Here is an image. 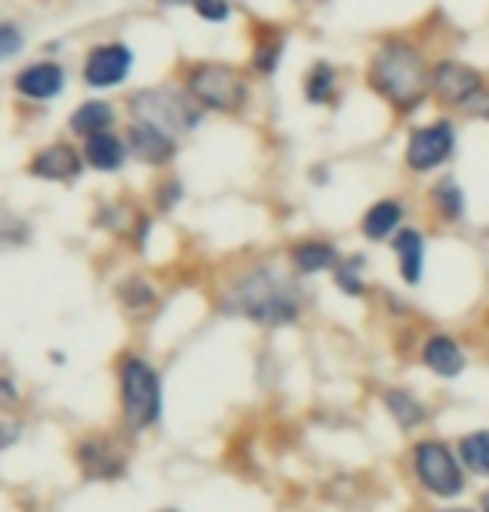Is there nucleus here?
<instances>
[{
	"mask_svg": "<svg viewBox=\"0 0 489 512\" xmlns=\"http://www.w3.org/2000/svg\"><path fill=\"white\" fill-rule=\"evenodd\" d=\"M222 308L258 328H292L305 315L299 285L275 265H255L238 275L225 292Z\"/></svg>",
	"mask_w": 489,
	"mask_h": 512,
	"instance_id": "nucleus-1",
	"label": "nucleus"
},
{
	"mask_svg": "<svg viewBox=\"0 0 489 512\" xmlns=\"http://www.w3.org/2000/svg\"><path fill=\"white\" fill-rule=\"evenodd\" d=\"M118 415L128 436H145L165 422V379L158 365L141 352H121L114 362Z\"/></svg>",
	"mask_w": 489,
	"mask_h": 512,
	"instance_id": "nucleus-2",
	"label": "nucleus"
},
{
	"mask_svg": "<svg viewBox=\"0 0 489 512\" xmlns=\"http://www.w3.org/2000/svg\"><path fill=\"white\" fill-rule=\"evenodd\" d=\"M429 77L423 54L412 44L392 41L379 47L369 64V84L379 98H386L396 111H416L429 94Z\"/></svg>",
	"mask_w": 489,
	"mask_h": 512,
	"instance_id": "nucleus-3",
	"label": "nucleus"
},
{
	"mask_svg": "<svg viewBox=\"0 0 489 512\" xmlns=\"http://www.w3.org/2000/svg\"><path fill=\"white\" fill-rule=\"evenodd\" d=\"M409 469L416 486L426 492L429 499L439 502H453L466 492L469 472L463 469V462L456 456V446L439 436L416 439L409 449Z\"/></svg>",
	"mask_w": 489,
	"mask_h": 512,
	"instance_id": "nucleus-4",
	"label": "nucleus"
},
{
	"mask_svg": "<svg viewBox=\"0 0 489 512\" xmlns=\"http://www.w3.org/2000/svg\"><path fill=\"white\" fill-rule=\"evenodd\" d=\"M131 118L141 124H155V128L168 131V134H188L201 124V111L195 101H191L188 91H175V88H148L138 91L128 101Z\"/></svg>",
	"mask_w": 489,
	"mask_h": 512,
	"instance_id": "nucleus-5",
	"label": "nucleus"
},
{
	"mask_svg": "<svg viewBox=\"0 0 489 512\" xmlns=\"http://www.w3.org/2000/svg\"><path fill=\"white\" fill-rule=\"evenodd\" d=\"M185 91L201 111L235 114L248 104V81L228 64H195L188 71Z\"/></svg>",
	"mask_w": 489,
	"mask_h": 512,
	"instance_id": "nucleus-6",
	"label": "nucleus"
},
{
	"mask_svg": "<svg viewBox=\"0 0 489 512\" xmlns=\"http://www.w3.org/2000/svg\"><path fill=\"white\" fill-rule=\"evenodd\" d=\"M74 466L88 482H121L128 476V452L108 432H88L74 442Z\"/></svg>",
	"mask_w": 489,
	"mask_h": 512,
	"instance_id": "nucleus-7",
	"label": "nucleus"
},
{
	"mask_svg": "<svg viewBox=\"0 0 489 512\" xmlns=\"http://www.w3.org/2000/svg\"><path fill=\"white\" fill-rule=\"evenodd\" d=\"M453 154H456V128L449 121H433L409 134L406 168L416 171V175H429V171L443 168Z\"/></svg>",
	"mask_w": 489,
	"mask_h": 512,
	"instance_id": "nucleus-8",
	"label": "nucleus"
},
{
	"mask_svg": "<svg viewBox=\"0 0 489 512\" xmlns=\"http://www.w3.org/2000/svg\"><path fill=\"white\" fill-rule=\"evenodd\" d=\"M429 91H433L443 104H449V108H469V104L483 94V74L469 64L443 61V64L433 67Z\"/></svg>",
	"mask_w": 489,
	"mask_h": 512,
	"instance_id": "nucleus-9",
	"label": "nucleus"
},
{
	"mask_svg": "<svg viewBox=\"0 0 489 512\" xmlns=\"http://www.w3.org/2000/svg\"><path fill=\"white\" fill-rule=\"evenodd\" d=\"M131 67H134V51L128 44H101L84 61V84L98 91L118 88V84L128 81Z\"/></svg>",
	"mask_w": 489,
	"mask_h": 512,
	"instance_id": "nucleus-10",
	"label": "nucleus"
},
{
	"mask_svg": "<svg viewBox=\"0 0 489 512\" xmlns=\"http://www.w3.org/2000/svg\"><path fill=\"white\" fill-rule=\"evenodd\" d=\"M419 362H423L426 372H433L436 379L453 382V379H459V375L466 372L469 355H466L463 342H459L456 335H449V332H429L423 338V345H419Z\"/></svg>",
	"mask_w": 489,
	"mask_h": 512,
	"instance_id": "nucleus-11",
	"label": "nucleus"
},
{
	"mask_svg": "<svg viewBox=\"0 0 489 512\" xmlns=\"http://www.w3.org/2000/svg\"><path fill=\"white\" fill-rule=\"evenodd\" d=\"M27 171H31V178H37V181L71 185V181H78L84 171V154L74 148V144L54 141L34 154L31 164H27Z\"/></svg>",
	"mask_w": 489,
	"mask_h": 512,
	"instance_id": "nucleus-12",
	"label": "nucleus"
},
{
	"mask_svg": "<svg viewBox=\"0 0 489 512\" xmlns=\"http://www.w3.org/2000/svg\"><path fill=\"white\" fill-rule=\"evenodd\" d=\"M124 144H128V154L134 161L151 164V168H165V164L175 161V154H178L175 134L161 131L155 124H141V121H134L128 128Z\"/></svg>",
	"mask_w": 489,
	"mask_h": 512,
	"instance_id": "nucleus-13",
	"label": "nucleus"
},
{
	"mask_svg": "<svg viewBox=\"0 0 489 512\" xmlns=\"http://www.w3.org/2000/svg\"><path fill=\"white\" fill-rule=\"evenodd\" d=\"M339 262H342L339 248H335L332 241H325V238H299L289 248V268L295 275H302V278L335 272V265H339Z\"/></svg>",
	"mask_w": 489,
	"mask_h": 512,
	"instance_id": "nucleus-14",
	"label": "nucleus"
},
{
	"mask_svg": "<svg viewBox=\"0 0 489 512\" xmlns=\"http://www.w3.org/2000/svg\"><path fill=\"white\" fill-rule=\"evenodd\" d=\"M392 251H396V268L402 285L416 288L426 275V238L419 228H399L392 238Z\"/></svg>",
	"mask_w": 489,
	"mask_h": 512,
	"instance_id": "nucleus-15",
	"label": "nucleus"
},
{
	"mask_svg": "<svg viewBox=\"0 0 489 512\" xmlns=\"http://www.w3.org/2000/svg\"><path fill=\"white\" fill-rule=\"evenodd\" d=\"M382 409L389 412V419L396 422L402 432H419L429 422V405L412 389H402V385L382 389Z\"/></svg>",
	"mask_w": 489,
	"mask_h": 512,
	"instance_id": "nucleus-16",
	"label": "nucleus"
},
{
	"mask_svg": "<svg viewBox=\"0 0 489 512\" xmlns=\"http://www.w3.org/2000/svg\"><path fill=\"white\" fill-rule=\"evenodd\" d=\"M14 88L27 101H51L64 91V67L54 61H37L17 74Z\"/></svg>",
	"mask_w": 489,
	"mask_h": 512,
	"instance_id": "nucleus-17",
	"label": "nucleus"
},
{
	"mask_svg": "<svg viewBox=\"0 0 489 512\" xmlns=\"http://www.w3.org/2000/svg\"><path fill=\"white\" fill-rule=\"evenodd\" d=\"M84 164L94 171H101V175H114V171L124 168V161H128V144H124L114 131H104V134H94V138L84 141Z\"/></svg>",
	"mask_w": 489,
	"mask_h": 512,
	"instance_id": "nucleus-18",
	"label": "nucleus"
},
{
	"mask_svg": "<svg viewBox=\"0 0 489 512\" xmlns=\"http://www.w3.org/2000/svg\"><path fill=\"white\" fill-rule=\"evenodd\" d=\"M402 218H406V208H402L399 198H379L376 205L366 208L362 215V238L366 241H389L396 238V231L402 228Z\"/></svg>",
	"mask_w": 489,
	"mask_h": 512,
	"instance_id": "nucleus-19",
	"label": "nucleus"
},
{
	"mask_svg": "<svg viewBox=\"0 0 489 512\" xmlns=\"http://www.w3.org/2000/svg\"><path fill=\"white\" fill-rule=\"evenodd\" d=\"M67 128H71V134H78L81 141L111 131L114 128V104L111 101H84L81 108L67 118Z\"/></svg>",
	"mask_w": 489,
	"mask_h": 512,
	"instance_id": "nucleus-20",
	"label": "nucleus"
},
{
	"mask_svg": "<svg viewBox=\"0 0 489 512\" xmlns=\"http://www.w3.org/2000/svg\"><path fill=\"white\" fill-rule=\"evenodd\" d=\"M456 456L476 479H489V429H473L456 439Z\"/></svg>",
	"mask_w": 489,
	"mask_h": 512,
	"instance_id": "nucleus-21",
	"label": "nucleus"
},
{
	"mask_svg": "<svg viewBox=\"0 0 489 512\" xmlns=\"http://www.w3.org/2000/svg\"><path fill=\"white\" fill-rule=\"evenodd\" d=\"M429 201H433L436 215L443 221H463L466 215V195L456 178H439L429 191Z\"/></svg>",
	"mask_w": 489,
	"mask_h": 512,
	"instance_id": "nucleus-22",
	"label": "nucleus"
},
{
	"mask_svg": "<svg viewBox=\"0 0 489 512\" xmlns=\"http://www.w3.org/2000/svg\"><path fill=\"white\" fill-rule=\"evenodd\" d=\"M114 295H118V302L124 305V312H134V315L148 312V308L158 302V288L141 275H128L124 282H118Z\"/></svg>",
	"mask_w": 489,
	"mask_h": 512,
	"instance_id": "nucleus-23",
	"label": "nucleus"
},
{
	"mask_svg": "<svg viewBox=\"0 0 489 512\" xmlns=\"http://www.w3.org/2000/svg\"><path fill=\"white\" fill-rule=\"evenodd\" d=\"M366 258H342L339 265H335V272H332V278H335V288H339L342 295H349V298H362L366 295Z\"/></svg>",
	"mask_w": 489,
	"mask_h": 512,
	"instance_id": "nucleus-24",
	"label": "nucleus"
},
{
	"mask_svg": "<svg viewBox=\"0 0 489 512\" xmlns=\"http://www.w3.org/2000/svg\"><path fill=\"white\" fill-rule=\"evenodd\" d=\"M305 98L309 104H332L335 101V71L332 64L319 61L305 77Z\"/></svg>",
	"mask_w": 489,
	"mask_h": 512,
	"instance_id": "nucleus-25",
	"label": "nucleus"
},
{
	"mask_svg": "<svg viewBox=\"0 0 489 512\" xmlns=\"http://www.w3.org/2000/svg\"><path fill=\"white\" fill-rule=\"evenodd\" d=\"M27 238H31V225L24 218L11 215V211H0V255L27 245Z\"/></svg>",
	"mask_w": 489,
	"mask_h": 512,
	"instance_id": "nucleus-26",
	"label": "nucleus"
},
{
	"mask_svg": "<svg viewBox=\"0 0 489 512\" xmlns=\"http://www.w3.org/2000/svg\"><path fill=\"white\" fill-rule=\"evenodd\" d=\"M24 405V385L17 375L11 372H0V412L14 415Z\"/></svg>",
	"mask_w": 489,
	"mask_h": 512,
	"instance_id": "nucleus-27",
	"label": "nucleus"
},
{
	"mask_svg": "<svg viewBox=\"0 0 489 512\" xmlns=\"http://www.w3.org/2000/svg\"><path fill=\"white\" fill-rule=\"evenodd\" d=\"M278 57H282V37H272V41H262L255 51V71L258 74H272L278 67Z\"/></svg>",
	"mask_w": 489,
	"mask_h": 512,
	"instance_id": "nucleus-28",
	"label": "nucleus"
},
{
	"mask_svg": "<svg viewBox=\"0 0 489 512\" xmlns=\"http://www.w3.org/2000/svg\"><path fill=\"white\" fill-rule=\"evenodd\" d=\"M24 51V34L14 24H0V61H11Z\"/></svg>",
	"mask_w": 489,
	"mask_h": 512,
	"instance_id": "nucleus-29",
	"label": "nucleus"
},
{
	"mask_svg": "<svg viewBox=\"0 0 489 512\" xmlns=\"http://www.w3.org/2000/svg\"><path fill=\"white\" fill-rule=\"evenodd\" d=\"M195 11L201 21H212V24H225L228 17H232L228 0H195Z\"/></svg>",
	"mask_w": 489,
	"mask_h": 512,
	"instance_id": "nucleus-30",
	"label": "nucleus"
},
{
	"mask_svg": "<svg viewBox=\"0 0 489 512\" xmlns=\"http://www.w3.org/2000/svg\"><path fill=\"white\" fill-rule=\"evenodd\" d=\"M21 439H24V419H17V415H7V419H0V452L14 449Z\"/></svg>",
	"mask_w": 489,
	"mask_h": 512,
	"instance_id": "nucleus-31",
	"label": "nucleus"
},
{
	"mask_svg": "<svg viewBox=\"0 0 489 512\" xmlns=\"http://www.w3.org/2000/svg\"><path fill=\"white\" fill-rule=\"evenodd\" d=\"M469 114H476V118H483V121H489V94L483 91L479 98L469 104Z\"/></svg>",
	"mask_w": 489,
	"mask_h": 512,
	"instance_id": "nucleus-32",
	"label": "nucleus"
},
{
	"mask_svg": "<svg viewBox=\"0 0 489 512\" xmlns=\"http://www.w3.org/2000/svg\"><path fill=\"white\" fill-rule=\"evenodd\" d=\"M476 512H489V489L479 492V502H476Z\"/></svg>",
	"mask_w": 489,
	"mask_h": 512,
	"instance_id": "nucleus-33",
	"label": "nucleus"
},
{
	"mask_svg": "<svg viewBox=\"0 0 489 512\" xmlns=\"http://www.w3.org/2000/svg\"><path fill=\"white\" fill-rule=\"evenodd\" d=\"M436 512H476L473 506H443V509H436Z\"/></svg>",
	"mask_w": 489,
	"mask_h": 512,
	"instance_id": "nucleus-34",
	"label": "nucleus"
},
{
	"mask_svg": "<svg viewBox=\"0 0 489 512\" xmlns=\"http://www.w3.org/2000/svg\"><path fill=\"white\" fill-rule=\"evenodd\" d=\"M158 512H181V509H171V506H168V509H158Z\"/></svg>",
	"mask_w": 489,
	"mask_h": 512,
	"instance_id": "nucleus-35",
	"label": "nucleus"
}]
</instances>
